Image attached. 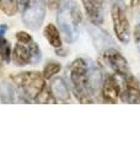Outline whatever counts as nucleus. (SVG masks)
<instances>
[{
  "label": "nucleus",
  "instance_id": "1",
  "mask_svg": "<svg viewBox=\"0 0 140 147\" xmlns=\"http://www.w3.org/2000/svg\"><path fill=\"white\" fill-rule=\"evenodd\" d=\"M70 80L73 93L80 103H93L91 97L90 71L87 63L82 58H76L70 65Z\"/></svg>",
  "mask_w": 140,
  "mask_h": 147
},
{
  "label": "nucleus",
  "instance_id": "2",
  "mask_svg": "<svg viewBox=\"0 0 140 147\" xmlns=\"http://www.w3.org/2000/svg\"><path fill=\"white\" fill-rule=\"evenodd\" d=\"M10 79L12 80L14 87H16L21 98L26 102L33 100L46 86V79L38 71L20 72L16 75H11Z\"/></svg>",
  "mask_w": 140,
  "mask_h": 147
},
{
  "label": "nucleus",
  "instance_id": "3",
  "mask_svg": "<svg viewBox=\"0 0 140 147\" xmlns=\"http://www.w3.org/2000/svg\"><path fill=\"white\" fill-rule=\"evenodd\" d=\"M111 16L113 21V30L117 39L123 44H128L130 40V25L127 13L122 6L114 5L111 9Z\"/></svg>",
  "mask_w": 140,
  "mask_h": 147
},
{
  "label": "nucleus",
  "instance_id": "4",
  "mask_svg": "<svg viewBox=\"0 0 140 147\" xmlns=\"http://www.w3.org/2000/svg\"><path fill=\"white\" fill-rule=\"evenodd\" d=\"M44 3L42 0H33L30 6L22 11V22L31 30H38L44 20Z\"/></svg>",
  "mask_w": 140,
  "mask_h": 147
},
{
  "label": "nucleus",
  "instance_id": "5",
  "mask_svg": "<svg viewBox=\"0 0 140 147\" xmlns=\"http://www.w3.org/2000/svg\"><path fill=\"white\" fill-rule=\"evenodd\" d=\"M105 59L108 63V65L112 67V70L114 71V74H117L118 76L125 77L130 75L128 60L124 58V55L119 50H117L116 48L107 49L105 53Z\"/></svg>",
  "mask_w": 140,
  "mask_h": 147
},
{
  "label": "nucleus",
  "instance_id": "6",
  "mask_svg": "<svg viewBox=\"0 0 140 147\" xmlns=\"http://www.w3.org/2000/svg\"><path fill=\"white\" fill-rule=\"evenodd\" d=\"M119 98L124 103H140V84L137 77H134L133 75H128L124 77V86L120 91Z\"/></svg>",
  "mask_w": 140,
  "mask_h": 147
},
{
  "label": "nucleus",
  "instance_id": "7",
  "mask_svg": "<svg viewBox=\"0 0 140 147\" xmlns=\"http://www.w3.org/2000/svg\"><path fill=\"white\" fill-rule=\"evenodd\" d=\"M120 91H122V87H120L118 80L116 79L114 75H107L105 77L103 82H102V98L106 103H117L118 99L120 97Z\"/></svg>",
  "mask_w": 140,
  "mask_h": 147
},
{
  "label": "nucleus",
  "instance_id": "8",
  "mask_svg": "<svg viewBox=\"0 0 140 147\" xmlns=\"http://www.w3.org/2000/svg\"><path fill=\"white\" fill-rule=\"evenodd\" d=\"M85 12L93 25L100 26L103 22V15H102V6L97 4L95 0H81Z\"/></svg>",
  "mask_w": 140,
  "mask_h": 147
},
{
  "label": "nucleus",
  "instance_id": "9",
  "mask_svg": "<svg viewBox=\"0 0 140 147\" xmlns=\"http://www.w3.org/2000/svg\"><path fill=\"white\" fill-rule=\"evenodd\" d=\"M49 88L52 91V93L57 100L67 102V100L70 99L69 88L62 77H55V79H53L52 82H50V85H49Z\"/></svg>",
  "mask_w": 140,
  "mask_h": 147
},
{
  "label": "nucleus",
  "instance_id": "10",
  "mask_svg": "<svg viewBox=\"0 0 140 147\" xmlns=\"http://www.w3.org/2000/svg\"><path fill=\"white\" fill-rule=\"evenodd\" d=\"M11 59H12V61L18 66H25V65H27V64H31L30 48L26 47L23 43L18 42L12 49Z\"/></svg>",
  "mask_w": 140,
  "mask_h": 147
},
{
  "label": "nucleus",
  "instance_id": "11",
  "mask_svg": "<svg viewBox=\"0 0 140 147\" xmlns=\"http://www.w3.org/2000/svg\"><path fill=\"white\" fill-rule=\"evenodd\" d=\"M44 37L46 39L48 40V43L52 45L53 48L55 49H59L62 48V37H60V32L57 28V26L53 25V24H48L44 27Z\"/></svg>",
  "mask_w": 140,
  "mask_h": 147
},
{
  "label": "nucleus",
  "instance_id": "12",
  "mask_svg": "<svg viewBox=\"0 0 140 147\" xmlns=\"http://www.w3.org/2000/svg\"><path fill=\"white\" fill-rule=\"evenodd\" d=\"M0 99L4 103H12L15 100V88L9 82H3L0 85Z\"/></svg>",
  "mask_w": 140,
  "mask_h": 147
},
{
  "label": "nucleus",
  "instance_id": "13",
  "mask_svg": "<svg viewBox=\"0 0 140 147\" xmlns=\"http://www.w3.org/2000/svg\"><path fill=\"white\" fill-rule=\"evenodd\" d=\"M0 10L7 16H14L18 11L17 0H0Z\"/></svg>",
  "mask_w": 140,
  "mask_h": 147
},
{
  "label": "nucleus",
  "instance_id": "14",
  "mask_svg": "<svg viewBox=\"0 0 140 147\" xmlns=\"http://www.w3.org/2000/svg\"><path fill=\"white\" fill-rule=\"evenodd\" d=\"M33 100L36 103H57L58 102V100L55 99V97L53 96L50 88L47 85L43 87V90L39 92L38 96H37Z\"/></svg>",
  "mask_w": 140,
  "mask_h": 147
},
{
  "label": "nucleus",
  "instance_id": "15",
  "mask_svg": "<svg viewBox=\"0 0 140 147\" xmlns=\"http://www.w3.org/2000/svg\"><path fill=\"white\" fill-rule=\"evenodd\" d=\"M11 45L9 40L5 38V36H0V57L5 63H9L11 60Z\"/></svg>",
  "mask_w": 140,
  "mask_h": 147
},
{
  "label": "nucleus",
  "instance_id": "16",
  "mask_svg": "<svg viewBox=\"0 0 140 147\" xmlns=\"http://www.w3.org/2000/svg\"><path fill=\"white\" fill-rule=\"evenodd\" d=\"M60 70H62V65H60L59 63H57V61H49L44 66L42 75H43V77L46 80H50V79H53L57 74H59Z\"/></svg>",
  "mask_w": 140,
  "mask_h": 147
},
{
  "label": "nucleus",
  "instance_id": "17",
  "mask_svg": "<svg viewBox=\"0 0 140 147\" xmlns=\"http://www.w3.org/2000/svg\"><path fill=\"white\" fill-rule=\"evenodd\" d=\"M29 48H30V54H31V64H33V65L35 64H38L42 59V54H41V49L38 47V44L32 40L29 45Z\"/></svg>",
  "mask_w": 140,
  "mask_h": 147
},
{
  "label": "nucleus",
  "instance_id": "18",
  "mask_svg": "<svg viewBox=\"0 0 140 147\" xmlns=\"http://www.w3.org/2000/svg\"><path fill=\"white\" fill-rule=\"evenodd\" d=\"M16 39L17 42L23 43V44H30L32 42V37L31 34H29L27 32H23V31H18L16 33Z\"/></svg>",
  "mask_w": 140,
  "mask_h": 147
},
{
  "label": "nucleus",
  "instance_id": "19",
  "mask_svg": "<svg viewBox=\"0 0 140 147\" xmlns=\"http://www.w3.org/2000/svg\"><path fill=\"white\" fill-rule=\"evenodd\" d=\"M46 5H48L49 7H59V5H60V0H42Z\"/></svg>",
  "mask_w": 140,
  "mask_h": 147
},
{
  "label": "nucleus",
  "instance_id": "20",
  "mask_svg": "<svg viewBox=\"0 0 140 147\" xmlns=\"http://www.w3.org/2000/svg\"><path fill=\"white\" fill-rule=\"evenodd\" d=\"M17 1H18V9H21V10L23 11V10H26V9L30 6L32 0H17Z\"/></svg>",
  "mask_w": 140,
  "mask_h": 147
},
{
  "label": "nucleus",
  "instance_id": "21",
  "mask_svg": "<svg viewBox=\"0 0 140 147\" xmlns=\"http://www.w3.org/2000/svg\"><path fill=\"white\" fill-rule=\"evenodd\" d=\"M134 38H135V42L140 43V24L135 27V31H134Z\"/></svg>",
  "mask_w": 140,
  "mask_h": 147
},
{
  "label": "nucleus",
  "instance_id": "22",
  "mask_svg": "<svg viewBox=\"0 0 140 147\" xmlns=\"http://www.w3.org/2000/svg\"><path fill=\"white\" fill-rule=\"evenodd\" d=\"M124 4L127 7H133L135 5H138V0H124Z\"/></svg>",
  "mask_w": 140,
  "mask_h": 147
},
{
  "label": "nucleus",
  "instance_id": "23",
  "mask_svg": "<svg viewBox=\"0 0 140 147\" xmlns=\"http://www.w3.org/2000/svg\"><path fill=\"white\" fill-rule=\"evenodd\" d=\"M6 31H7V26L6 25H1V26H0V36H5Z\"/></svg>",
  "mask_w": 140,
  "mask_h": 147
},
{
  "label": "nucleus",
  "instance_id": "24",
  "mask_svg": "<svg viewBox=\"0 0 140 147\" xmlns=\"http://www.w3.org/2000/svg\"><path fill=\"white\" fill-rule=\"evenodd\" d=\"M95 1H96L97 4H100V5L102 6V5H103V3L106 1V0H95Z\"/></svg>",
  "mask_w": 140,
  "mask_h": 147
},
{
  "label": "nucleus",
  "instance_id": "25",
  "mask_svg": "<svg viewBox=\"0 0 140 147\" xmlns=\"http://www.w3.org/2000/svg\"><path fill=\"white\" fill-rule=\"evenodd\" d=\"M138 6H139V10H140V0H138Z\"/></svg>",
  "mask_w": 140,
  "mask_h": 147
}]
</instances>
